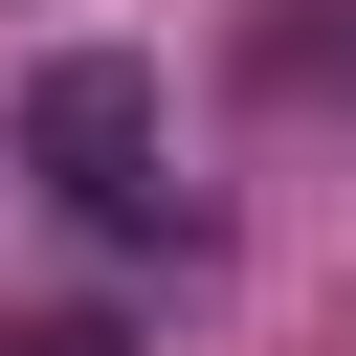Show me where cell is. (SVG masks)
I'll return each mask as SVG.
<instances>
[{
    "label": "cell",
    "mask_w": 356,
    "mask_h": 356,
    "mask_svg": "<svg viewBox=\"0 0 356 356\" xmlns=\"http://www.w3.org/2000/svg\"><path fill=\"white\" fill-rule=\"evenodd\" d=\"M22 178H44L89 245H178V178H156V67H134V44H44V67H22Z\"/></svg>",
    "instance_id": "6da1fadb"
},
{
    "label": "cell",
    "mask_w": 356,
    "mask_h": 356,
    "mask_svg": "<svg viewBox=\"0 0 356 356\" xmlns=\"http://www.w3.org/2000/svg\"><path fill=\"white\" fill-rule=\"evenodd\" d=\"M245 44H267V89H356V0H267Z\"/></svg>",
    "instance_id": "7a4b0ae2"
},
{
    "label": "cell",
    "mask_w": 356,
    "mask_h": 356,
    "mask_svg": "<svg viewBox=\"0 0 356 356\" xmlns=\"http://www.w3.org/2000/svg\"><path fill=\"white\" fill-rule=\"evenodd\" d=\"M0 356H134L111 312H0Z\"/></svg>",
    "instance_id": "3957f363"
}]
</instances>
